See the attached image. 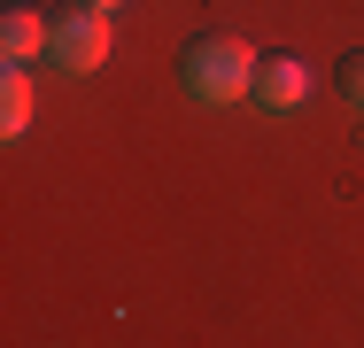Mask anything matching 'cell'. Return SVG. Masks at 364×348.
<instances>
[{"instance_id": "6da1fadb", "label": "cell", "mask_w": 364, "mask_h": 348, "mask_svg": "<svg viewBox=\"0 0 364 348\" xmlns=\"http://www.w3.org/2000/svg\"><path fill=\"white\" fill-rule=\"evenodd\" d=\"M256 70H264V55H256L240 31H194V39H186V55H178L186 93H194V101H210V109H232L240 93H256Z\"/></svg>"}, {"instance_id": "7a4b0ae2", "label": "cell", "mask_w": 364, "mask_h": 348, "mask_svg": "<svg viewBox=\"0 0 364 348\" xmlns=\"http://www.w3.org/2000/svg\"><path fill=\"white\" fill-rule=\"evenodd\" d=\"M109 47H117V31H109V16L101 8H63L55 16V31H47V62L55 70H70V77H85V70H101L109 62Z\"/></svg>"}, {"instance_id": "3957f363", "label": "cell", "mask_w": 364, "mask_h": 348, "mask_svg": "<svg viewBox=\"0 0 364 348\" xmlns=\"http://www.w3.org/2000/svg\"><path fill=\"white\" fill-rule=\"evenodd\" d=\"M310 85H318V77H310L302 55H264V70H256V101H264V109H302Z\"/></svg>"}, {"instance_id": "277c9868", "label": "cell", "mask_w": 364, "mask_h": 348, "mask_svg": "<svg viewBox=\"0 0 364 348\" xmlns=\"http://www.w3.org/2000/svg\"><path fill=\"white\" fill-rule=\"evenodd\" d=\"M47 31H55V16H39V8H31V0H16V8H8V16H0V55H8V62H39V55H47Z\"/></svg>"}, {"instance_id": "5b68a950", "label": "cell", "mask_w": 364, "mask_h": 348, "mask_svg": "<svg viewBox=\"0 0 364 348\" xmlns=\"http://www.w3.org/2000/svg\"><path fill=\"white\" fill-rule=\"evenodd\" d=\"M23 124H31V70H23V62H8V77H0V132L16 139Z\"/></svg>"}, {"instance_id": "8992f818", "label": "cell", "mask_w": 364, "mask_h": 348, "mask_svg": "<svg viewBox=\"0 0 364 348\" xmlns=\"http://www.w3.org/2000/svg\"><path fill=\"white\" fill-rule=\"evenodd\" d=\"M341 93H349V109H364V55L341 62Z\"/></svg>"}, {"instance_id": "52a82bcc", "label": "cell", "mask_w": 364, "mask_h": 348, "mask_svg": "<svg viewBox=\"0 0 364 348\" xmlns=\"http://www.w3.org/2000/svg\"><path fill=\"white\" fill-rule=\"evenodd\" d=\"M85 8H101V16H117V8H124V0H85Z\"/></svg>"}]
</instances>
